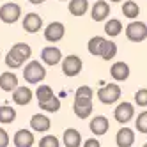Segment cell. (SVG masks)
Listing matches in <instances>:
<instances>
[{
	"label": "cell",
	"instance_id": "8d00e7d4",
	"mask_svg": "<svg viewBox=\"0 0 147 147\" xmlns=\"http://www.w3.org/2000/svg\"><path fill=\"white\" fill-rule=\"evenodd\" d=\"M0 55H2V53H0Z\"/></svg>",
	"mask_w": 147,
	"mask_h": 147
},
{
	"label": "cell",
	"instance_id": "d6a6232c",
	"mask_svg": "<svg viewBox=\"0 0 147 147\" xmlns=\"http://www.w3.org/2000/svg\"><path fill=\"white\" fill-rule=\"evenodd\" d=\"M30 4H34V5H39V4H45L46 0H28Z\"/></svg>",
	"mask_w": 147,
	"mask_h": 147
},
{
	"label": "cell",
	"instance_id": "836d02e7",
	"mask_svg": "<svg viewBox=\"0 0 147 147\" xmlns=\"http://www.w3.org/2000/svg\"><path fill=\"white\" fill-rule=\"evenodd\" d=\"M110 2H121V0H110Z\"/></svg>",
	"mask_w": 147,
	"mask_h": 147
},
{
	"label": "cell",
	"instance_id": "d590c367",
	"mask_svg": "<svg viewBox=\"0 0 147 147\" xmlns=\"http://www.w3.org/2000/svg\"><path fill=\"white\" fill-rule=\"evenodd\" d=\"M60 2H66V0H60Z\"/></svg>",
	"mask_w": 147,
	"mask_h": 147
},
{
	"label": "cell",
	"instance_id": "5b68a950",
	"mask_svg": "<svg viewBox=\"0 0 147 147\" xmlns=\"http://www.w3.org/2000/svg\"><path fill=\"white\" fill-rule=\"evenodd\" d=\"M98 99L103 103V105H113V103H117L121 99V87L117 85V83H107L105 87L98 89Z\"/></svg>",
	"mask_w": 147,
	"mask_h": 147
},
{
	"label": "cell",
	"instance_id": "3957f363",
	"mask_svg": "<svg viewBox=\"0 0 147 147\" xmlns=\"http://www.w3.org/2000/svg\"><path fill=\"white\" fill-rule=\"evenodd\" d=\"M30 57H32V48H30V45L27 43H16L11 46V50L7 51L5 55V66L9 69H20L25 60H28Z\"/></svg>",
	"mask_w": 147,
	"mask_h": 147
},
{
	"label": "cell",
	"instance_id": "cb8c5ba5",
	"mask_svg": "<svg viewBox=\"0 0 147 147\" xmlns=\"http://www.w3.org/2000/svg\"><path fill=\"white\" fill-rule=\"evenodd\" d=\"M122 14L126 18H129V20H135L136 16L140 14V7L138 4L135 2V0H126L124 5H122Z\"/></svg>",
	"mask_w": 147,
	"mask_h": 147
},
{
	"label": "cell",
	"instance_id": "7a4b0ae2",
	"mask_svg": "<svg viewBox=\"0 0 147 147\" xmlns=\"http://www.w3.org/2000/svg\"><path fill=\"white\" fill-rule=\"evenodd\" d=\"M89 53L94 57H101L103 60H112L117 55V45L110 39H105L101 36H94L90 37L89 45H87Z\"/></svg>",
	"mask_w": 147,
	"mask_h": 147
},
{
	"label": "cell",
	"instance_id": "484cf974",
	"mask_svg": "<svg viewBox=\"0 0 147 147\" xmlns=\"http://www.w3.org/2000/svg\"><path fill=\"white\" fill-rule=\"evenodd\" d=\"M55 94H53V89L50 85H39L37 90H36V98H37V103H45L48 99H51Z\"/></svg>",
	"mask_w": 147,
	"mask_h": 147
},
{
	"label": "cell",
	"instance_id": "5bb4252c",
	"mask_svg": "<svg viewBox=\"0 0 147 147\" xmlns=\"http://www.w3.org/2000/svg\"><path fill=\"white\" fill-rule=\"evenodd\" d=\"M13 142H14V147H32L36 138L30 129H18L13 136Z\"/></svg>",
	"mask_w": 147,
	"mask_h": 147
},
{
	"label": "cell",
	"instance_id": "4fadbf2b",
	"mask_svg": "<svg viewBox=\"0 0 147 147\" xmlns=\"http://www.w3.org/2000/svg\"><path fill=\"white\" fill-rule=\"evenodd\" d=\"M30 128L36 133H46L51 128V121L45 113H36V115L30 117Z\"/></svg>",
	"mask_w": 147,
	"mask_h": 147
},
{
	"label": "cell",
	"instance_id": "f546056e",
	"mask_svg": "<svg viewBox=\"0 0 147 147\" xmlns=\"http://www.w3.org/2000/svg\"><path fill=\"white\" fill-rule=\"evenodd\" d=\"M135 103L138 107H147V89H138L135 92Z\"/></svg>",
	"mask_w": 147,
	"mask_h": 147
},
{
	"label": "cell",
	"instance_id": "9a60e30c",
	"mask_svg": "<svg viewBox=\"0 0 147 147\" xmlns=\"http://www.w3.org/2000/svg\"><path fill=\"white\" fill-rule=\"evenodd\" d=\"M32 96L34 92L30 90L28 87L25 85H18L14 90H13V101L16 105H20V107H25V105H28L30 101H32Z\"/></svg>",
	"mask_w": 147,
	"mask_h": 147
},
{
	"label": "cell",
	"instance_id": "d6986e66",
	"mask_svg": "<svg viewBox=\"0 0 147 147\" xmlns=\"http://www.w3.org/2000/svg\"><path fill=\"white\" fill-rule=\"evenodd\" d=\"M110 14V5L105 0H98L96 4L92 5V20L94 22H105Z\"/></svg>",
	"mask_w": 147,
	"mask_h": 147
},
{
	"label": "cell",
	"instance_id": "9c48e42d",
	"mask_svg": "<svg viewBox=\"0 0 147 147\" xmlns=\"http://www.w3.org/2000/svg\"><path fill=\"white\" fill-rule=\"evenodd\" d=\"M66 36V27L62 22H51L45 28V39L48 43H59Z\"/></svg>",
	"mask_w": 147,
	"mask_h": 147
},
{
	"label": "cell",
	"instance_id": "1f68e13d",
	"mask_svg": "<svg viewBox=\"0 0 147 147\" xmlns=\"http://www.w3.org/2000/svg\"><path fill=\"white\" fill-rule=\"evenodd\" d=\"M83 147H101V144H99L98 138H87L83 142Z\"/></svg>",
	"mask_w": 147,
	"mask_h": 147
},
{
	"label": "cell",
	"instance_id": "4316f807",
	"mask_svg": "<svg viewBox=\"0 0 147 147\" xmlns=\"http://www.w3.org/2000/svg\"><path fill=\"white\" fill-rule=\"evenodd\" d=\"M39 108L43 112H48V113H55V112L60 110V99L57 96H53L51 99H48L45 103H39Z\"/></svg>",
	"mask_w": 147,
	"mask_h": 147
},
{
	"label": "cell",
	"instance_id": "6da1fadb",
	"mask_svg": "<svg viewBox=\"0 0 147 147\" xmlns=\"http://www.w3.org/2000/svg\"><path fill=\"white\" fill-rule=\"evenodd\" d=\"M92 96H94V90L89 85H82L76 89L73 110H75L78 119H87L92 113Z\"/></svg>",
	"mask_w": 147,
	"mask_h": 147
},
{
	"label": "cell",
	"instance_id": "8992f818",
	"mask_svg": "<svg viewBox=\"0 0 147 147\" xmlns=\"http://www.w3.org/2000/svg\"><path fill=\"white\" fill-rule=\"evenodd\" d=\"M126 37H128L131 43H142L147 39V25L144 22H131L126 27Z\"/></svg>",
	"mask_w": 147,
	"mask_h": 147
},
{
	"label": "cell",
	"instance_id": "44dd1931",
	"mask_svg": "<svg viewBox=\"0 0 147 147\" xmlns=\"http://www.w3.org/2000/svg\"><path fill=\"white\" fill-rule=\"evenodd\" d=\"M62 142H64L66 147H80L82 145V135L75 128H67L64 131V136H62Z\"/></svg>",
	"mask_w": 147,
	"mask_h": 147
},
{
	"label": "cell",
	"instance_id": "f1b7e54d",
	"mask_svg": "<svg viewBox=\"0 0 147 147\" xmlns=\"http://www.w3.org/2000/svg\"><path fill=\"white\" fill-rule=\"evenodd\" d=\"M135 128L138 133H147V112L138 113V117L135 121Z\"/></svg>",
	"mask_w": 147,
	"mask_h": 147
},
{
	"label": "cell",
	"instance_id": "ac0fdd59",
	"mask_svg": "<svg viewBox=\"0 0 147 147\" xmlns=\"http://www.w3.org/2000/svg\"><path fill=\"white\" fill-rule=\"evenodd\" d=\"M110 75L115 82H126L129 78V66L126 62H115L110 67Z\"/></svg>",
	"mask_w": 147,
	"mask_h": 147
},
{
	"label": "cell",
	"instance_id": "8fae6325",
	"mask_svg": "<svg viewBox=\"0 0 147 147\" xmlns=\"http://www.w3.org/2000/svg\"><path fill=\"white\" fill-rule=\"evenodd\" d=\"M41 62L46 66H57L62 62V51L57 46H46L41 51Z\"/></svg>",
	"mask_w": 147,
	"mask_h": 147
},
{
	"label": "cell",
	"instance_id": "ba28073f",
	"mask_svg": "<svg viewBox=\"0 0 147 147\" xmlns=\"http://www.w3.org/2000/svg\"><path fill=\"white\" fill-rule=\"evenodd\" d=\"M83 67V62L78 55H67V57H62V73L66 76L73 78V76H78L80 71Z\"/></svg>",
	"mask_w": 147,
	"mask_h": 147
},
{
	"label": "cell",
	"instance_id": "ffe728a7",
	"mask_svg": "<svg viewBox=\"0 0 147 147\" xmlns=\"http://www.w3.org/2000/svg\"><path fill=\"white\" fill-rule=\"evenodd\" d=\"M18 87V76L13 71H5L0 75V89L4 92H13Z\"/></svg>",
	"mask_w": 147,
	"mask_h": 147
},
{
	"label": "cell",
	"instance_id": "603a6c76",
	"mask_svg": "<svg viewBox=\"0 0 147 147\" xmlns=\"http://www.w3.org/2000/svg\"><path fill=\"white\" fill-rule=\"evenodd\" d=\"M122 23H121V20H117V18H110L107 23H105V32H107V36H110V37H117V36H121V32H122Z\"/></svg>",
	"mask_w": 147,
	"mask_h": 147
},
{
	"label": "cell",
	"instance_id": "7c38bea8",
	"mask_svg": "<svg viewBox=\"0 0 147 147\" xmlns=\"http://www.w3.org/2000/svg\"><path fill=\"white\" fill-rule=\"evenodd\" d=\"M22 25H23V30H25V32L36 34V32H39V30L43 28V18H41L37 13H28V14H25Z\"/></svg>",
	"mask_w": 147,
	"mask_h": 147
},
{
	"label": "cell",
	"instance_id": "4dcf8cb0",
	"mask_svg": "<svg viewBox=\"0 0 147 147\" xmlns=\"http://www.w3.org/2000/svg\"><path fill=\"white\" fill-rule=\"evenodd\" d=\"M7 145H9V133L4 128H0V147H7Z\"/></svg>",
	"mask_w": 147,
	"mask_h": 147
},
{
	"label": "cell",
	"instance_id": "30bf717a",
	"mask_svg": "<svg viewBox=\"0 0 147 147\" xmlns=\"http://www.w3.org/2000/svg\"><path fill=\"white\" fill-rule=\"evenodd\" d=\"M133 115H135V107L131 103H128V101L119 103L117 108H115V112H113V117H115V121H117L119 124H128L133 119Z\"/></svg>",
	"mask_w": 147,
	"mask_h": 147
},
{
	"label": "cell",
	"instance_id": "e575fe53",
	"mask_svg": "<svg viewBox=\"0 0 147 147\" xmlns=\"http://www.w3.org/2000/svg\"><path fill=\"white\" fill-rule=\"evenodd\" d=\"M144 147H147V142H145V144H144Z\"/></svg>",
	"mask_w": 147,
	"mask_h": 147
},
{
	"label": "cell",
	"instance_id": "d4e9b609",
	"mask_svg": "<svg viewBox=\"0 0 147 147\" xmlns=\"http://www.w3.org/2000/svg\"><path fill=\"white\" fill-rule=\"evenodd\" d=\"M16 121V110L13 107L2 105L0 107V124H11Z\"/></svg>",
	"mask_w": 147,
	"mask_h": 147
},
{
	"label": "cell",
	"instance_id": "7402d4cb",
	"mask_svg": "<svg viewBox=\"0 0 147 147\" xmlns=\"http://www.w3.org/2000/svg\"><path fill=\"white\" fill-rule=\"evenodd\" d=\"M67 7L73 16H83L89 11V0H69Z\"/></svg>",
	"mask_w": 147,
	"mask_h": 147
},
{
	"label": "cell",
	"instance_id": "2e32d148",
	"mask_svg": "<svg viewBox=\"0 0 147 147\" xmlns=\"http://www.w3.org/2000/svg\"><path fill=\"white\" fill-rule=\"evenodd\" d=\"M117 147H131L135 144V131L131 128H121L115 135Z\"/></svg>",
	"mask_w": 147,
	"mask_h": 147
},
{
	"label": "cell",
	"instance_id": "83f0119b",
	"mask_svg": "<svg viewBox=\"0 0 147 147\" xmlns=\"http://www.w3.org/2000/svg\"><path fill=\"white\" fill-rule=\"evenodd\" d=\"M39 147H60V142L53 135H45L43 138L39 140Z\"/></svg>",
	"mask_w": 147,
	"mask_h": 147
},
{
	"label": "cell",
	"instance_id": "277c9868",
	"mask_svg": "<svg viewBox=\"0 0 147 147\" xmlns=\"http://www.w3.org/2000/svg\"><path fill=\"white\" fill-rule=\"evenodd\" d=\"M23 78L25 82L28 83H39V82H43L46 78V69L43 66V62H39V60H30L28 64L25 66L23 69Z\"/></svg>",
	"mask_w": 147,
	"mask_h": 147
},
{
	"label": "cell",
	"instance_id": "e0dca14e",
	"mask_svg": "<svg viewBox=\"0 0 147 147\" xmlns=\"http://www.w3.org/2000/svg\"><path fill=\"white\" fill-rule=\"evenodd\" d=\"M90 131L96 135V136H101V135H107L108 128H110V122L105 115H96L92 121H90Z\"/></svg>",
	"mask_w": 147,
	"mask_h": 147
},
{
	"label": "cell",
	"instance_id": "52a82bcc",
	"mask_svg": "<svg viewBox=\"0 0 147 147\" xmlns=\"http://www.w3.org/2000/svg\"><path fill=\"white\" fill-rule=\"evenodd\" d=\"M20 16H22V7H20L16 2H7L0 7V20L7 25L16 23Z\"/></svg>",
	"mask_w": 147,
	"mask_h": 147
}]
</instances>
